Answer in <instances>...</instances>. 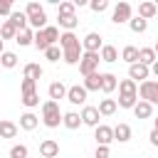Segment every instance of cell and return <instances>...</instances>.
<instances>
[{
	"label": "cell",
	"instance_id": "obj_14",
	"mask_svg": "<svg viewBox=\"0 0 158 158\" xmlns=\"http://www.w3.org/2000/svg\"><path fill=\"white\" fill-rule=\"evenodd\" d=\"M42 74H44V72H42V67H40L37 62H27L25 69H22V79H32V81H37Z\"/></svg>",
	"mask_w": 158,
	"mask_h": 158
},
{
	"label": "cell",
	"instance_id": "obj_10",
	"mask_svg": "<svg viewBox=\"0 0 158 158\" xmlns=\"http://www.w3.org/2000/svg\"><path fill=\"white\" fill-rule=\"evenodd\" d=\"M40 156L42 158H59V143L54 138H44L40 143Z\"/></svg>",
	"mask_w": 158,
	"mask_h": 158
},
{
	"label": "cell",
	"instance_id": "obj_46",
	"mask_svg": "<svg viewBox=\"0 0 158 158\" xmlns=\"http://www.w3.org/2000/svg\"><path fill=\"white\" fill-rule=\"evenodd\" d=\"M151 74H153V77H156V81H158V59L151 64Z\"/></svg>",
	"mask_w": 158,
	"mask_h": 158
},
{
	"label": "cell",
	"instance_id": "obj_11",
	"mask_svg": "<svg viewBox=\"0 0 158 158\" xmlns=\"http://www.w3.org/2000/svg\"><path fill=\"white\" fill-rule=\"evenodd\" d=\"M148 74H151L148 67H143V64H138V62H136V64H128V79H131V81H136V84H138V81H146Z\"/></svg>",
	"mask_w": 158,
	"mask_h": 158
},
{
	"label": "cell",
	"instance_id": "obj_45",
	"mask_svg": "<svg viewBox=\"0 0 158 158\" xmlns=\"http://www.w3.org/2000/svg\"><path fill=\"white\" fill-rule=\"evenodd\" d=\"M148 141H151V146H156V148H158V128H153V131H151Z\"/></svg>",
	"mask_w": 158,
	"mask_h": 158
},
{
	"label": "cell",
	"instance_id": "obj_2",
	"mask_svg": "<svg viewBox=\"0 0 158 158\" xmlns=\"http://www.w3.org/2000/svg\"><path fill=\"white\" fill-rule=\"evenodd\" d=\"M25 15H27V27L30 30L37 32V30H44L47 27V12H44V7L40 2H27Z\"/></svg>",
	"mask_w": 158,
	"mask_h": 158
},
{
	"label": "cell",
	"instance_id": "obj_15",
	"mask_svg": "<svg viewBox=\"0 0 158 158\" xmlns=\"http://www.w3.org/2000/svg\"><path fill=\"white\" fill-rule=\"evenodd\" d=\"M47 94H49V99H52V101H57V104H59V99H67V86H64L62 81H52V84H49V89H47Z\"/></svg>",
	"mask_w": 158,
	"mask_h": 158
},
{
	"label": "cell",
	"instance_id": "obj_41",
	"mask_svg": "<svg viewBox=\"0 0 158 158\" xmlns=\"http://www.w3.org/2000/svg\"><path fill=\"white\" fill-rule=\"evenodd\" d=\"M22 104H25L27 109H35V106H40V94L35 91V94H27V96H22Z\"/></svg>",
	"mask_w": 158,
	"mask_h": 158
},
{
	"label": "cell",
	"instance_id": "obj_34",
	"mask_svg": "<svg viewBox=\"0 0 158 158\" xmlns=\"http://www.w3.org/2000/svg\"><path fill=\"white\" fill-rule=\"evenodd\" d=\"M59 20V27H64V32H74V27L79 25L77 15H69V17H57Z\"/></svg>",
	"mask_w": 158,
	"mask_h": 158
},
{
	"label": "cell",
	"instance_id": "obj_50",
	"mask_svg": "<svg viewBox=\"0 0 158 158\" xmlns=\"http://www.w3.org/2000/svg\"><path fill=\"white\" fill-rule=\"evenodd\" d=\"M156 10H158V2H156Z\"/></svg>",
	"mask_w": 158,
	"mask_h": 158
},
{
	"label": "cell",
	"instance_id": "obj_20",
	"mask_svg": "<svg viewBox=\"0 0 158 158\" xmlns=\"http://www.w3.org/2000/svg\"><path fill=\"white\" fill-rule=\"evenodd\" d=\"M99 59H101V62H109V64H114V62L118 59V52H116V47H114V44H104V47L99 49Z\"/></svg>",
	"mask_w": 158,
	"mask_h": 158
},
{
	"label": "cell",
	"instance_id": "obj_7",
	"mask_svg": "<svg viewBox=\"0 0 158 158\" xmlns=\"http://www.w3.org/2000/svg\"><path fill=\"white\" fill-rule=\"evenodd\" d=\"M67 101L79 106V104H86V89L81 84H74V86H67Z\"/></svg>",
	"mask_w": 158,
	"mask_h": 158
},
{
	"label": "cell",
	"instance_id": "obj_23",
	"mask_svg": "<svg viewBox=\"0 0 158 158\" xmlns=\"http://www.w3.org/2000/svg\"><path fill=\"white\" fill-rule=\"evenodd\" d=\"M96 111H99V116H114L116 114V99H101Z\"/></svg>",
	"mask_w": 158,
	"mask_h": 158
},
{
	"label": "cell",
	"instance_id": "obj_1",
	"mask_svg": "<svg viewBox=\"0 0 158 158\" xmlns=\"http://www.w3.org/2000/svg\"><path fill=\"white\" fill-rule=\"evenodd\" d=\"M59 49H62V59L67 64H79L84 49H81V40L74 32H62L59 35Z\"/></svg>",
	"mask_w": 158,
	"mask_h": 158
},
{
	"label": "cell",
	"instance_id": "obj_22",
	"mask_svg": "<svg viewBox=\"0 0 158 158\" xmlns=\"http://www.w3.org/2000/svg\"><path fill=\"white\" fill-rule=\"evenodd\" d=\"M116 86H118V79H116L111 72H104V74H101V91H104V94H111Z\"/></svg>",
	"mask_w": 158,
	"mask_h": 158
},
{
	"label": "cell",
	"instance_id": "obj_29",
	"mask_svg": "<svg viewBox=\"0 0 158 158\" xmlns=\"http://www.w3.org/2000/svg\"><path fill=\"white\" fill-rule=\"evenodd\" d=\"M0 67L2 69H15L17 67V54L15 52H2L0 54Z\"/></svg>",
	"mask_w": 158,
	"mask_h": 158
},
{
	"label": "cell",
	"instance_id": "obj_42",
	"mask_svg": "<svg viewBox=\"0 0 158 158\" xmlns=\"http://www.w3.org/2000/svg\"><path fill=\"white\" fill-rule=\"evenodd\" d=\"M89 7H91L94 12H104V10L109 7V0H91V2H89Z\"/></svg>",
	"mask_w": 158,
	"mask_h": 158
},
{
	"label": "cell",
	"instance_id": "obj_26",
	"mask_svg": "<svg viewBox=\"0 0 158 158\" xmlns=\"http://www.w3.org/2000/svg\"><path fill=\"white\" fill-rule=\"evenodd\" d=\"M10 22L15 25V30H17V32H20V30H25V27H27V15H25V10H12Z\"/></svg>",
	"mask_w": 158,
	"mask_h": 158
},
{
	"label": "cell",
	"instance_id": "obj_21",
	"mask_svg": "<svg viewBox=\"0 0 158 158\" xmlns=\"http://www.w3.org/2000/svg\"><path fill=\"white\" fill-rule=\"evenodd\" d=\"M81 86L86 89V94H89V91H99V89H101V72L84 77V84H81Z\"/></svg>",
	"mask_w": 158,
	"mask_h": 158
},
{
	"label": "cell",
	"instance_id": "obj_49",
	"mask_svg": "<svg viewBox=\"0 0 158 158\" xmlns=\"http://www.w3.org/2000/svg\"><path fill=\"white\" fill-rule=\"evenodd\" d=\"M153 128H158V116H156V123H153Z\"/></svg>",
	"mask_w": 158,
	"mask_h": 158
},
{
	"label": "cell",
	"instance_id": "obj_47",
	"mask_svg": "<svg viewBox=\"0 0 158 158\" xmlns=\"http://www.w3.org/2000/svg\"><path fill=\"white\" fill-rule=\"evenodd\" d=\"M153 52H156V57H158V42H156V44H153Z\"/></svg>",
	"mask_w": 158,
	"mask_h": 158
},
{
	"label": "cell",
	"instance_id": "obj_51",
	"mask_svg": "<svg viewBox=\"0 0 158 158\" xmlns=\"http://www.w3.org/2000/svg\"><path fill=\"white\" fill-rule=\"evenodd\" d=\"M0 40H2V37H0Z\"/></svg>",
	"mask_w": 158,
	"mask_h": 158
},
{
	"label": "cell",
	"instance_id": "obj_5",
	"mask_svg": "<svg viewBox=\"0 0 158 158\" xmlns=\"http://www.w3.org/2000/svg\"><path fill=\"white\" fill-rule=\"evenodd\" d=\"M138 94H141V101H148L151 106L158 104V81H156V79H146V81H141Z\"/></svg>",
	"mask_w": 158,
	"mask_h": 158
},
{
	"label": "cell",
	"instance_id": "obj_33",
	"mask_svg": "<svg viewBox=\"0 0 158 158\" xmlns=\"http://www.w3.org/2000/svg\"><path fill=\"white\" fill-rule=\"evenodd\" d=\"M118 94H138V84L131 79H121L118 81Z\"/></svg>",
	"mask_w": 158,
	"mask_h": 158
},
{
	"label": "cell",
	"instance_id": "obj_36",
	"mask_svg": "<svg viewBox=\"0 0 158 158\" xmlns=\"http://www.w3.org/2000/svg\"><path fill=\"white\" fill-rule=\"evenodd\" d=\"M42 32H44V37H47V42H49V44H57V42H59V35H62V32H59L57 27L47 25V27H44Z\"/></svg>",
	"mask_w": 158,
	"mask_h": 158
},
{
	"label": "cell",
	"instance_id": "obj_9",
	"mask_svg": "<svg viewBox=\"0 0 158 158\" xmlns=\"http://www.w3.org/2000/svg\"><path fill=\"white\" fill-rule=\"evenodd\" d=\"M101 47H104V42H101V35H99V32H89V35L81 40V49H84V52H96V54H99Z\"/></svg>",
	"mask_w": 158,
	"mask_h": 158
},
{
	"label": "cell",
	"instance_id": "obj_19",
	"mask_svg": "<svg viewBox=\"0 0 158 158\" xmlns=\"http://www.w3.org/2000/svg\"><path fill=\"white\" fill-rule=\"evenodd\" d=\"M156 12H158V10H156V2H151V0H146V2L138 5V17L146 20V22H148L151 17H156Z\"/></svg>",
	"mask_w": 158,
	"mask_h": 158
},
{
	"label": "cell",
	"instance_id": "obj_17",
	"mask_svg": "<svg viewBox=\"0 0 158 158\" xmlns=\"http://www.w3.org/2000/svg\"><path fill=\"white\" fill-rule=\"evenodd\" d=\"M37 123H40V118H37L32 111H25V114L20 116V128H22V131H35Z\"/></svg>",
	"mask_w": 158,
	"mask_h": 158
},
{
	"label": "cell",
	"instance_id": "obj_13",
	"mask_svg": "<svg viewBox=\"0 0 158 158\" xmlns=\"http://www.w3.org/2000/svg\"><path fill=\"white\" fill-rule=\"evenodd\" d=\"M131 136H133V131H131L128 123H116V126H114V141H118V143H128Z\"/></svg>",
	"mask_w": 158,
	"mask_h": 158
},
{
	"label": "cell",
	"instance_id": "obj_44",
	"mask_svg": "<svg viewBox=\"0 0 158 158\" xmlns=\"http://www.w3.org/2000/svg\"><path fill=\"white\" fill-rule=\"evenodd\" d=\"M94 158H111V151H109V146H96V153H94Z\"/></svg>",
	"mask_w": 158,
	"mask_h": 158
},
{
	"label": "cell",
	"instance_id": "obj_38",
	"mask_svg": "<svg viewBox=\"0 0 158 158\" xmlns=\"http://www.w3.org/2000/svg\"><path fill=\"white\" fill-rule=\"evenodd\" d=\"M74 10H77V7H74V2H67V0H64V2H59L57 17H69V15H74Z\"/></svg>",
	"mask_w": 158,
	"mask_h": 158
},
{
	"label": "cell",
	"instance_id": "obj_6",
	"mask_svg": "<svg viewBox=\"0 0 158 158\" xmlns=\"http://www.w3.org/2000/svg\"><path fill=\"white\" fill-rule=\"evenodd\" d=\"M131 17H133V7H131L128 2H118V5L114 7L111 22H116V25H123V22H128Z\"/></svg>",
	"mask_w": 158,
	"mask_h": 158
},
{
	"label": "cell",
	"instance_id": "obj_31",
	"mask_svg": "<svg viewBox=\"0 0 158 158\" xmlns=\"http://www.w3.org/2000/svg\"><path fill=\"white\" fill-rule=\"evenodd\" d=\"M15 35H17L15 25H12L10 20H5V22L0 25V37H2V42H5V40H15Z\"/></svg>",
	"mask_w": 158,
	"mask_h": 158
},
{
	"label": "cell",
	"instance_id": "obj_27",
	"mask_svg": "<svg viewBox=\"0 0 158 158\" xmlns=\"http://www.w3.org/2000/svg\"><path fill=\"white\" fill-rule=\"evenodd\" d=\"M32 40H35V30H30V27H25V30H20V32L15 35V42H17L20 47L32 44Z\"/></svg>",
	"mask_w": 158,
	"mask_h": 158
},
{
	"label": "cell",
	"instance_id": "obj_37",
	"mask_svg": "<svg viewBox=\"0 0 158 158\" xmlns=\"http://www.w3.org/2000/svg\"><path fill=\"white\" fill-rule=\"evenodd\" d=\"M27 156H30V151H27L25 143H15L10 148V158H27Z\"/></svg>",
	"mask_w": 158,
	"mask_h": 158
},
{
	"label": "cell",
	"instance_id": "obj_28",
	"mask_svg": "<svg viewBox=\"0 0 158 158\" xmlns=\"http://www.w3.org/2000/svg\"><path fill=\"white\" fill-rule=\"evenodd\" d=\"M136 104H138V94H118L116 106H121V109H133Z\"/></svg>",
	"mask_w": 158,
	"mask_h": 158
},
{
	"label": "cell",
	"instance_id": "obj_32",
	"mask_svg": "<svg viewBox=\"0 0 158 158\" xmlns=\"http://www.w3.org/2000/svg\"><path fill=\"white\" fill-rule=\"evenodd\" d=\"M121 59H123V62H128V64H136V62H138V49H136V47H131V44H126V47H123V52H121Z\"/></svg>",
	"mask_w": 158,
	"mask_h": 158
},
{
	"label": "cell",
	"instance_id": "obj_18",
	"mask_svg": "<svg viewBox=\"0 0 158 158\" xmlns=\"http://www.w3.org/2000/svg\"><path fill=\"white\" fill-rule=\"evenodd\" d=\"M17 131H20L17 123H12V121H7V118L0 121V138H15Z\"/></svg>",
	"mask_w": 158,
	"mask_h": 158
},
{
	"label": "cell",
	"instance_id": "obj_39",
	"mask_svg": "<svg viewBox=\"0 0 158 158\" xmlns=\"http://www.w3.org/2000/svg\"><path fill=\"white\" fill-rule=\"evenodd\" d=\"M44 57H47L49 62H59V59H62V49H59L57 44H52V47L44 49Z\"/></svg>",
	"mask_w": 158,
	"mask_h": 158
},
{
	"label": "cell",
	"instance_id": "obj_48",
	"mask_svg": "<svg viewBox=\"0 0 158 158\" xmlns=\"http://www.w3.org/2000/svg\"><path fill=\"white\" fill-rule=\"evenodd\" d=\"M2 52H5V47H2V40H0V54H2Z\"/></svg>",
	"mask_w": 158,
	"mask_h": 158
},
{
	"label": "cell",
	"instance_id": "obj_30",
	"mask_svg": "<svg viewBox=\"0 0 158 158\" xmlns=\"http://www.w3.org/2000/svg\"><path fill=\"white\" fill-rule=\"evenodd\" d=\"M128 27H131V32H136V35H143V32L148 30V22H146V20H141V17L136 15V17H131V20H128Z\"/></svg>",
	"mask_w": 158,
	"mask_h": 158
},
{
	"label": "cell",
	"instance_id": "obj_12",
	"mask_svg": "<svg viewBox=\"0 0 158 158\" xmlns=\"http://www.w3.org/2000/svg\"><path fill=\"white\" fill-rule=\"evenodd\" d=\"M79 116H81V123H86V126H91V128H96V126H99V118H101L99 111H96V106H84Z\"/></svg>",
	"mask_w": 158,
	"mask_h": 158
},
{
	"label": "cell",
	"instance_id": "obj_35",
	"mask_svg": "<svg viewBox=\"0 0 158 158\" xmlns=\"http://www.w3.org/2000/svg\"><path fill=\"white\" fill-rule=\"evenodd\" d=\"M32 44H35L40 52H44L47 47H52V44L47 42V37H44V32H42V30H37V32H35V40H32Z\"/></svg>",
	"mask_w": 158,
	"mask_h": 158
},
{
	"label": "cell",
	"instance_id": "obj_25",
	"mask_svg": "<svg viewBox=\"0 0 158 158\" xmlns=\"http://www.w3.org/2000/svg\"><path fill=\"white\" fill-rule=\"evenodd\" d=\"M133 114H136V118H151L153 116V106L148 101H141L138 99V104L133 106Z\"/></svg>",
	"mask_w": 158,
	"mask_h": 158
},
{
	"label": "cell",
	"instance_id": "obj_40",
	"mask_svg": "<svg viewBox=\"0 0 158 158\" xmlns=\"http://www.w3.org/2000/svg\"><path fill=\"white\" fill-rule=\"evenodd\" d=\"M20 89H22V96H27V94H35V91H37V81H32V79H22Z\"/></svg>",
	"mask_w": 158,
	"mask_h": 158
},
{
	"label": "cell",
	"instance_id": "obj_3",
	"mask_svg": "<svg viewBox=\"0 0 158 158\" xmlns=\"http://www.w3.org/2000/svg\"><path fill=\"white\" fill-rule=\"evenodd\" d=\"M42 123H44L47 128H57V126L62 123V109H59L57 101L47 99V101L42 104Z\"/></svg>",
	"mask_w": 158,
	"mask_h": 158
},
{
	"label": "cell",
	"instance_id": "obj_24",
	"mask_svg": "<svg viewBox=\"0 0 158 158\" xmlns=\"http://www.w3.org/2000/svg\"><path fill=\"white\" fill-rule=\"evenodd\" d=\"M62 123H64L69 131H74V128L81 126V116H79L77 111H67V114H62Z\"/></svg>",
	"mask_w": 158,
	"mask_h": 158
},
{
	"label": "cell",
	"instance_id": "obj_43",
	"mask_svg": "<svg viewBox=\"0 0 158 158\" xmlns=\"http://www.w3.org/2000/svg\"><path fill=\"white\" fill-rule=\"evenodd\" d=\"M5 15L7 17L12 15V2L10 0H0V17H5Z\"/></svg>",
	"mask_w": 158,
	"mask_h": 158
},
{
	"label": "cell",
	"instance_id": "obj_52",
	"mask_svg": "<svg viewBox=\"0 0 158 158\" xmlns=\"http://www.w3.org/2000/svg\"><path fill=\"white\" fill-rule=\"evenodd\" d=\"M0 69H2V67H0Z\"/></svg>",
	"mask_w": 158,
	"mask_h": 158
},
{
	"label": "cell",
	"instance_id": "obj_4",
	"mask_svg": "<svg viewBox=\"0 0 158 158\" xmlns=\"http://www.w3.org/2000/svg\"><path fill=\"white\" fill-rule=\"evenodd\" d=\"M99 54L96 52H84L81 54V59H79V72H81V77H89V74H96L99 72Z\"/></svg>",
	"mask_w": 158,
	"mask_h": 158
},
{
	"label": "cell",
	"instance_id": "obj_16",
	"mask_svg": "<svg viewBox=\"0 0 158 158\" xmlns=\"http://www.w3.org/2000/svg\"><path fill=\"white\" fill-rule=\"evenodd\" d=\"M156 59H158V57H156L153 47H141V49H138V64H143V67L151 69V64H153Z\"/></svg>",
	"mask_w": 158,
	"mask_h": 158
},
{
	"label": "cell",
	"instance_id": "obj_8",
	"mask_svg": "<svg viewBox=\"0 0 158 158\" xmlns=\"http://www.w3.org/2000/svg\"><path fill=\"white\" fill-rule=\"evenodd\" d=\"M94 138H96V146H109L114 141V128L106 126V123H99L94 128Z\"/></svg>",
	"mask_w": 158,
	"mask_h": 158
}]
</instances>
